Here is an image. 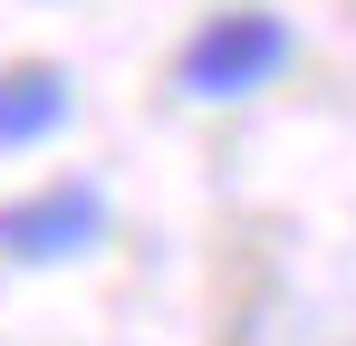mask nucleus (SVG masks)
I'll return each instance as SVG.
<instances>
[{
  "label": "nucleus",
  "mask_w": 356,
  "mask_h": 346,
  "mask_svg": "<svg viewBox=\"0 0 356 346\" xmlns=\"http://www.w3.org/2000/svg\"><path fill=\"white\" fill-rule=\"evenodd\" d=\"M298 58V29L280 19V10H212L193 39H183V58H174V87L183 97H202V106H232V97H260L280 67Z\"/></svg>",
  "instance_id": "f257e3e1"
},
{
  "label": "nucleus",
  "mask_w": 356,
  "mask_h": 346,
  "mask_svg": "<svg viewBox=\"0 0 356 346\" xmlns=\"http://www.w3.org/2000/svg\"><path fill=\"white\" fill-rule=\"evenodd\" d=\"M106 240V192L97 183H39L19 202H0V260L10 270H67Z\"/></svg>",
  "instance_id": "f03ea898"
},
{
  "label": "nucleus",
  "mask_w": 356,
  "mask_h": 346,
  "mask_svg": "<svg viewBox=\"0 0 356 346\" xmlns=\"http://www.w3.org/2000/svg\"><path fill=\"white\" fill-rule=\"evenodd\" d=\"M67 115H77V77L58 58L0 67V154H39L49 135H67Z\"/></svg>",
  "instance_id": "7ed1b4c3"
}]
</instances>
